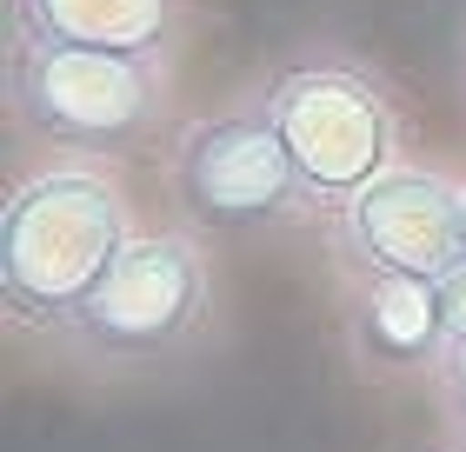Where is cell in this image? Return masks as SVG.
<instances>
[{
    "label": "cell",
    "instance_id": "cell-1",
    "mask_svg": "<svg viewBox=\"0 0 466 452\" xmlns=\"http://www.w3.org/2000/svg\"><path fill=\"white\" fill-rule=\"evenodd\" d=\"M134 233V206L100 160H47L20 174L0 213V313L14 333L60 347Z\"/></svg>",
    "mask_w": 466,
    "mask_h": 452
},
{
    "label": "cell",
    "instance_id": "cell-2",
    "mask_svg": "<svg viewBox=\"0 0 466 452\" xmlns=\"http://www.w3.org/2000/svg\"><path fill=\"white\" fill-rule=\"evenodd\" d=\"M220 319V279L194 226H147L127 240L100 293L60 333V353L100 379L160 373L207 347Z\"/></svg>",
    "mask_w": 466,
    "mask_h": 452
},
{
    "label": "cell",
    "instance_id": "cell-3",
    "mask_svg": "<svg viewBox=\"0 0 466 452\" xmlns=\"http://www.w3.org/2000/svg\"><path fill=\"white\" fill-rule=\"evenodd\" d=\"M267 114L300 166L313 220H333L353 193L400 166V106L367 60L353 54H300L267 74Z\"/></svg>",
    "mask_w": 466,
    "mask_h": 452
},
{
    "label": "cell",
    "instance_id": "cell-4",
    "mask_svg": "<svg viewBox=\"0 0 466 452\" xmlns=\"http://www.w3.org/2000/svg\"><path fill=\"white\" fill-rule=\"evenodd\" d=\"M167 67L94 47H47L20 40L7 47V106L20 134L67 160H120L147 146L167 120Z\"/></svg>",
    "mask_w": 466,
    "mask_h": 452
},
{
    "label": "cell",
    "instance_id": "cell-5",
    "mask_svg": "<svg viewBox=\"0 0 466 452\" xmlns=\"http://www.w3.org/2000/svg\"><path fill=\"white\" fill-rule=\"evenodd\" d=\"M174 206L194 233L214 240H253V233H280L293 226L307 206L300 166H293L280 126H273L267 100L247 94L220 106V114L194 120L174 146Z\"/></svg>",
    "mask_w": 466,
    "mask_h": 452
},
{
    "label": "cell",
    "instance_id": "cell-6",
    "mask_svg": "<svg viewBox=\"0 0 466 452\" xmlns=\"http://www.w3.org/2000/svg\"><path fill=\"white\" fill-rule=\"evenodd\" d=\"M327 246L340 273H400V279H447L466 266V206L460 180L433 174V166H407L380 174L367 193L327 220Z\"/></svg>",
    "mask_w": 466,
    "mask_h": 452
},
{
    "label": "cell",
    "instance_id": "cell-7",
    "mask_svg": "<svg viewBox=\"0 0 466 452\" xmlns=\"http://www.w3.org/2000/svg\"><path fill=\"white\" fill-rule=\"evenodd\" d=\"M340 326L347 353L373 386H413L440 379L453 353L440 279H400V273H347L340 286Z\"/></svg>",
    "mask_w": 466,
    "mask_h": 452
},
{
    "label": "cell",
    "instance_id": "cell-8",
    "mask_svg": "<svg viewBox=\"0 0 466 452\" xmlns=\"http://www.w3.org/2000/svg\"><path fill=\"white\" fill-rule=\"evenodd\" d=\"M14 34L167 67L187 34V0H14Z\"/></svg>",
    "mask_w": 466,
    "mask_h": 452
},
{
    "label": "cell",
    "instance_id": "cell-9",
    "mask_svg": "<svg viewBox=\"0 0 466 452\" xmlns=\"http://www.w3.org/2000/svg\"><path fill=\"white\" fill-rule=\"evenodd\" d=\"M433 393H440V413H447L453 433H466V347L447 353V366H440V379H433Z\"/></svg>",
    "mask_w": 466,
    "mask_h": 452
},
{
    "label": "cell",
    "instance_id": "cell-10",
    "mask_svg": "<svg viewBox=\"0 0 466 452\" xmlns=\"http://www.w3.org/2000/svg\"><path fill=\"white\" fill-rule=\"evenodd\" d=\"M440 306H447V333H453V347H466V266H453L447 279H440Z\"/></svg>",
    "mask_w": 466,
    "mask_h": 452
},
{
    "label": "cell",
    "instance_id": "cell-11",
    "mask_svg": "<svg viewBox=\"0 0 466 452\" xmlns=\"http://www.w3.org/2000/svg\"><path fill=\"white\" fill-rule=\"evenodd\" d=\"M427 452H466V433H453V439H440V446H427Z\"/></svg>",
    "mask_w": 466,
    "mask_h": 452
},
{
    "label": "cell",
    "instance_id": "cell-12",
    "mask_svg": "<svg viewBox=\"0 0 466 452\" xmlns=\"http://www.w3.org/2000/svg\"><path fill=\"white\" fill-rule=\"evenodd\" d=\"M460 206H466V180H460Z\"/></svg>",
    "mask_w": 466,
    "mask_h": 452
},
{
    "label": "cell",
    "instance_id": "cell-13",
    "mask_svg": "<svg viewBox=\"0 0 466 452\" xmlns=\"http://www.w3.org/2000/svg\"><path fill=\"white\" fill-rule=\"evenodd\" d=\"M460 60H466V34H460Z\"/></svg>",
    "mask_w": 466,
    "mask_h": 452
}]
</instances>
